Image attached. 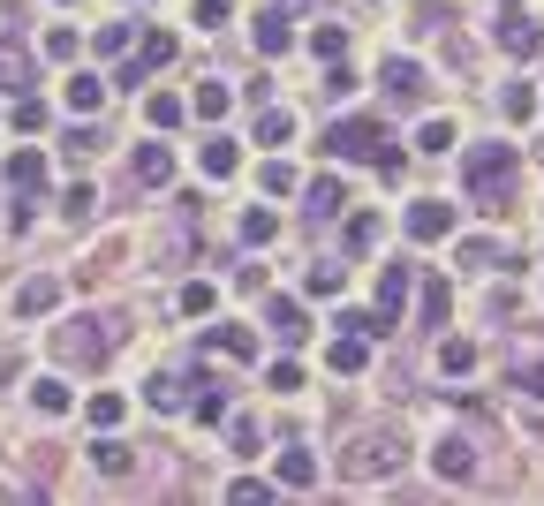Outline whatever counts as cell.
<instances>
[{
    "instance_id": "1",
    "label": "cell",
    "mask_w": 544,
    "mask_h": 506,
    "mask_svg": "<svg viewBox=\"0 0 544 506\" xmlns=\"http://www.w3.org/2000/svg\"><path fill=\"white\" fill-rule=\"evenodd\" d=\"M325 152H333V159H371V167H378V159L393 152V136H386L378 114H348V121L325 129Z\"/></svg>"
},
{
    "instance_id": "2",
    "label": "cell",
    "mask_w": 544,
    "mask_h": 506,
    "mask_svg": "<svg viewBox=\"0 0 544 506\" xmlns=\"http://www.w3.org/2000/svg\"><path fill=\"white\" fill-rule=\"evenodd\" d=\"M507 167H514V152H507V144H476V152H469V167H461V174H469V189H476V197H499Z\"/></svg>"
},
{
    "instance_id": "3",
    "label": "cell",
    "mask_w": 544,
    "mask_h": 506,
    "mask_svg": "<svg viewBox=\"0 0 544 506\" xmlns=\"http://www.w3.org/2000/svg\"><path fill=\"white\" fill-rule=\"evenodd\" d=\"M454 235V204L446 197H416L408 204V242H446Z\"/></svg>"
},
{
    "instance_id": "4",
    "label": "cell",
    "mask_w": 544,
    "mask_h": 506,
    "mask_svg": "<svg viewBox=\"0 0 544 506\" xmlns=\"http://www.w3.org/2000/svg\"><path fill=\"white\" fill-rule=\"evenodd\" d=\"M106 348H114V340H106V333H99L91 318L61 325V355H68V363H106Z\"/></svg>"
},
{
    "instance_id": "5",
    "label": "cell",
    "mask_w": 544,
    "mask_h": 506,
    "mask_svg": "<svg viewBox=\"0 0 544 506\" xmlns=\"http://www.w3.org/2000/svg\"><path fill=\"white\" fill-rule=\"evenodd\" d=\"M340 469H348V476H386V469H401V439H363Z\"/></svg>"
},
{
    "instance_id": "6",
    "label": "cell",
    "mask_w": 544,
    "mask_h": 506,
    "mask_svg": "<svg viewBox=\"0 0 544 506\" xmlns=\"http://www.w3.org/2000/svg\"><path fill=\"white\" fill-rule=\"evenodd\" d=\"M250 46L265 53V61H280V53L295 46V31H288V8H265V16H257V31H250Z\"/></svg>"
},
{
    "instance_id": "7",
    "label": "cell",
    "mask_w": 544,
    "mask_h": 506,
    "mask_svg": "<svg viewBox=\"0 0 544 506\" xmlns=\"http://www.w3.org/2000/svg\"><path fill=\"white\" fill-rule=\"evenodd\" d=\"M507 53H522V61H544V23H522V8H507Z\"/></svg>"
},
{
    "instance_id": "8",
    "label": "cell",
    "mask_w": 544,
    "mask_h": 506,
    "mask_svg": "<svg viewBox=\"0 0 544 506\" xmlns=\"http://www.w3.org/2000/svg\"><path fill=\"white\" fill-rule=\"evenodd\" d=\"M197 167H204V182H227V174L242 167V144H235V136H212V144L197 152Z\"/></svg>"
},
{
    "instance_id": "9",
    "label": "cell",
    "mask_w": 544,
    "mask_h": 506,
    "mask_svg": "<svg viewBox=\"0 0 544 506\" xmlns=\"http://www.w3.org/2000/svg\"><path fill=\"white\" fill-rule=\"evenodd\" d=\"M408 287H416V265H386V272H378V310H386V318H401Z\"/></svg>"
},
{
    "instance_id": "10",
    "label": "cell",
    "mask_w": 544,
    "mask_h": 506,
    "mask_svg": "<svg viewBox=\"0 0 544 506\" xmlns=\"http://www.w3.org/2000/svg\"><path fill=\"white\" fill-rule=\"evenodd\" d=\"M204 348L235 355V363H257V333H250V325H212V333H204Z\"/></svg>"
},
{
    "instance_id": "11",
    "label": "cell",
    "mask_w": 544,
    "mask_h": 506,
    "mask_svg": "<svg viewBox=\"0 0 544 506\" xmlns=\"http://www.w3.org/2000/svg\"><path fill=\"white\" fill-rule=\"evenodd\" d=\"M182 121H189V99H174V91H152V99H144V129L167 136V129H182Z\"/></svg>"
},
{
    "instance_id": "12",
    "label": "cell",
    "mask_w": 544,
    "mask_h": 506,
    "mask_svg": "<svg viewBox=\"0 0 544 506\" xmlns=\"http://www.w3.org/2000/svg\"><path fill=\"white\" fill-rule=\"evenodd\" d=\"M99 106H106V76L76 68V76H68V114H99Z\"/></svg>"
},
{
    "instance_id": "13",
    "label": "cell",
    "mask_w": 544,
    "mask_h": 506,
    "mask_svg": "<svg viewBox=\"0 0 544 506\" xmlns=\"http://www.w3.org/2000/svg\"><path fill=\"white\" fill-rule=\"evenodd\" d=\"M386 91H393V99H424V61H408V53L393 61V53H386Z\"/></svg>"
},
{
    "instance_id": "14",
    "label": "cell",
    "mask_w": 544,
    "mask_h": 506,
    "mask_svg": "<svg viewBox=\"0 0 544 506\" xmlns=\"http://www.w3.org/2000/svg\"><path fill=\"white\" fill-rule=\"evenodd\" d=\"M136 182H144V189H167L174 182V152H167V144H144V152H136Z\"/></svg>"
},
{
    "instance_id": "15",
    "label": "cell",
    "mask_w": 544,
    "mask_h": 506,
    "mask_svg": "<svg viewBox=\"0 0 544 506\" xmlns=\"http://www.w3.org/2000/svg\"><path fill=\"white\" fill-rule=\"evenodd\" d=\"M272 476H280V484H288V491H310V484H318V454H303V446H288V454H280V469H272Z\"/></svg>"
},
{
    "instance_id": "16",
    "label": "cell",
    "mask_w": 544,
    "mask_h": 506,
    "mask_svg": "<svg viewBox=\"0 0 544 506\" xmlns=\"http://www.w3.org/2000/svg\"><path fill=\"white\" fill-rule=\"evenodd\" d=\"M174 53H182V46H174V31H144V38H136V68H144V76H152V68H167Z\"/></svg>"
},
{
    "instance_id": "17",
    "label": "cell",
    "mask_w": 544,
    "mask_h": 506,
    "mask_svg": "<svg viewBox=\"0 0 544 506\" xmlns=\"http://www.w3.org/2000/svg\"><path fill=\"white\" fill-rule=\"evenodd\" d=\"M8 182H16L23 197H38V189H46V152H16L8 159Z\"/></svg>"
},
{
    "instance_id": "18",
    "label": "cell",
    "mask_w": 544,
    "mask_h": 506,
    "mask_svg": "<svg viewBox=\"0 0 544 506\" xmlns=\"http://www.w3.org/2000/svg\"><path fill=\"white\" fill-rule=\"evenodd\" d=\"M23 84H31V53L16 38H0V91H23Z\"/></svg>"
},
{
    "instance_id": "19",
    "label": "cell",
    "mask_w": 544,
    "mask_h": 506,
    "mask_svg": "<svg viewBox=\"0 0 544 506\" xmlns=\"http://www.w3.org/2000/svg\"><path fill=\"white\" fill-rule=\"evenodd\" d=\"M363 363H371V340H363V333H340V340H333V371H340V378H356Z\"/></svg>"
},
{
    "instance_id": "20",
    "label": "cell",
    "mask_w": 544,
    "mask_h": 506,
    "mask_svg": "<svg viewBox=\"0 0 544 506\" xmlns=\"http://www.w3.org/2000/svg\"><path fill=\"white\" fill-rule=\"evenodd\" d=\"M53 303H61V287H53V280H23L16 287V310H23V318H46Z\"/></svg>"
},
{
    "instance_id": "21",
    "label": "cell",
    "mask_w": 544,
    "mask_h": 506,
    "mask_svg": "<svg viewBox=\"0 0 544 506\" xmlns=\"http://www.w3.org/2000/svg\"><path fill=\"white\" fill-rule=\"evenodd\" d=\"M227 106H235V91H227V84H197V91H189V114H197V121H220Z\"/></svg>"
},
{
    "instance_id": "22",
    "label": "cell",
    "mask_w": 544,
    "mask_h": 506,
    "mask_svg": "<svg viewBox=\"0 0 544 506\" xmlns=\"http://www.w3.org/2000/svg\"><path fill=\"white\" fill-rule=\"evenodd\" d=\"M257 182H265V197H295V189H303V174H295L288 159H265V167H257Z\"/></svg>"
},
{
    "instance_id": "23",
    "label": "cell",
    "mask_w": 544,
    "mask_h": 506,
    "mask_svg": "<svg viewBox=\"0 0 544 506\" xmlns=\"http://www.w3.org/2000/svg\"><path fill=\"white\" fill-rule=\"evenodd\" d=\"M265 318L280 325V340H303V303H295V295H272V303H265Z\"/></svg>"
},
{
    "instance_id": "24",
    "label": "cell",
    "mask_w": 544,
    "mask_h": 506,
    "mask_svg": "<svg viewBox=\"0 0 544 506\" xmlns=\"http://www.w3.org/2000/svg\"><path fill=\"white\" fill-rule=\"evenodd\" d=\"M310 53H318L325 68H333V61H348V31H340V23H318V31H310Z\"/></svg>"
},
{
    "instance_id": "25",
    "label": "cell",
    "mask_w": 544,
    "mask_h": 506,
    "mask_svg": "<svg viewBox=\"0 0 544 506\" xmlns=\"http://www.w3.org/2000/svg\"><path fill=\"white\" fill-rule=\"evenodd\" d=\"M439 371L446 378H469L476 371V340H439Z\"/></svg>"
},
{
    "instance_id": "26",
    "label": "cell",
    "mask_w": 544,
    "mask_h": 506,
    "mask_svg": "<svg viewBox=\"0 0 544 506\" xmlns=\"http://www.w3.org/2000/svg\"><path fill=\"white\" fill-rule=\"evenodd\" d=\"M68 401H76V393H68V378H38V386H31V408H38V416H61Z\"/></svg>"
},
{
    "instance_id": "27",
    "label": "cell",
    "mask_w": 544,
    "mask_h": 506,
    "mask_svg": "<svg viewBox=\"0 0 544 506\" xmlns=\"http://www.w3.org/2000/svg\"><path fill=\"white\" fill-rule=\"evenodd\" d=\"M295 136V114L288 106H265V114H257V144H288Z\"/></svg>"
},
{
    "instance_id": "28",
    "label": "cell",
    "mask_w": 544,
    "mask_h": 506,
    "mask_svg": "<svg viewBox=\"0 0 544 506\" xmlns=\"http://www.w3.org/2000/svg\"><path fill=\"white\" fill-rule=\"evenodd\" d=\"M174 303H182V318H204V310L220 303V287H212V280H182V295H174Z\"/></svg>"
},
{
    "instance_id": "29",
    "label": "cell",
    "mask_w": 544,
    "mask_h": 506,
    "mask_svg": "<svg viewBox=\"0 0 544 506\" xmlns=\"http://www.w3.org/2000/svg\"><path fill=\"white\" fill-rule=\"evenodd\" d=\"M499 114H507L514 129H522V121L537 114V91H529V84H507V91H499Z\"/></svg>"
},
{
    "instance_id": "30",
    "label": "cell",
    "mask_w": 544,
    "mask_h": 506,
    "mask_svg": "<svg viewBox=\"0 0 544 506\" xmlns=\"http://www.w3.org/2000/svg\"><path fill=\"white\" fill-rule=\"evenodd\" d=\"M91 461H99L106 476H129V446H121L114 431H99V446H91Z\"/></svg>"
},
{
    "instance_id": "31",
    "label": "cell",
    "mask_w": 544,
    "mask_h": 506,
    "mask_svg": "<svg viewBox=\"0 0 544 506\" xmlns=\"http://www.w3.org/2000/svg\"><path fill=\"white\" fill-rule=\"evenodd\" d=\"M446 310H454V287L431 272V280H424V325H446Z\"/></svg>"
},
{
    "instance_id": "32",
    "label": "cell",
    "mask_w": 544,
    "mask_h": 506,
    "mask_svg": "<svg viewBox=\"0 0 544 506\" xmlns=\"http://www.w3.org/2000/svg\"><path fill=\"white\" fill-rule=\"evenodd\" d=\"M189 393H197V401H189V416H197V423H227V393L220 386H189Z\"/></svg>"
},
{
    "instance_id": "33",
    "label": "cell",
    "mask_w": 544,
    "mask_h": 506,
    "mask_svg": "<svg viewBox=\"0 0 544 506\" xmlns=\"http://www.w3.org/2000/svg\"><path fill=\"white\" fill-rule=\"evenodd\" d=\"M431 461H439V476H469V469H476V454H469L461 439H439V454H431Z\"/></svg>"
},
{
    "instance_id": "34",
    "label": "cell",
    "mask_w": 544,
    "mask_h": 506,
    "mask_svg": "<svg viewBox=\"0 0 544 506\" xmlns=\"http://www.w3.org/2000/svg\"><path fill=\"white\" fill-rule=\"evenodd\" d=\"M121 416H129V401H121V393H91V431H114Z\"/></svg>"
},
{
    "instance_id": "35",
    "label": "cell",
    "mask_w": 544,
    "mask_h": 506,
    "mask_svg": "<svg viewBox=\"0 0 544 506\" xmlns=\"http://www.w3.org/2000/svg\"><path fill=\"white\" fill-rule=\"evenodd\" d=\"M8 121H16L23 136H46V121H53V114H46L38 99H16V106H8Z\"/></svg>"
},
{
    "instance_id": "36",
    "label": "cell",
    "mask_w": 544,
    "mask_h": 506,
    "mask_svg": "<svg viewBox=\"0 0 544 506\" xmlns=\"http://www.w3.org/2000/svg\"><path fill=\"white\" fill-rule=\"evenodd\" d=\"M416 152H454V121H424V129H416Z\"/></svg>"
},
{
    "instance_id": "37",
    "label": "cell",
    "mask_w": 544,
    "mask_h": 506,
    "mask_svg": "<svg viewBox=\"0 0 544 506\" xmlns=\"http://www.w3.org/2000/svg\"><path fill=\"white\" fill-rule=\"evenodd\" d=\"M129 38H136V23H106V31H91V46L114 61V53H129Z\"/></svg>"
},
{
    "instance_id": "38",
    "label": "cell",
    "mask_w": 544,
    "mask_h": 506,
    "mask_svg": "<svg viewBox=\"0 0 544 506\" xmlns=\"http://www.w3.org/2000/svg\"><path fill=\"white\" fill-rule=\"evenodd\" d=\"M303 295H310V303H325V295H340V272H333V265H310V272H303Z\"/></svg>"
},
{
    "instance_id": "39",
    "label": "cell",
    "mask_w": 544,
    "mask_h": 506,
    "mask_svg": "<svg viewBox=\"0 0 544 506\" xmlns=\"http://www.w3.org/2000/svg\"><path fill=\"white\" fill-rule=\"evenodd\" d=\"M144 393H152V408H159V416H174V408H182V378H152V386H144Z\"/></svg>"
},
{
    "instance_id": "40",
    "label": "cell",
    "mask_w": 544,
    "mask_h": 506,
    "mask_svg": "<svg viewBox=\"0 0 544 506\" xmlns=\"http://www.w3.org/2000/svg\"><path fill=\"white\" fill-rule=\"evenodd\" d=\"M340 204H348V189H340V182H310V212H325V220H333Z\"/></svg>"
},
{
    "instance_id": "41",
    "label": "cell",
    "mask_w": 544,
    "mask_h": 506,
    "mask_svg": "<svg viewBox=\"0 0 544 506\" xmlns=\"http://www.w3.org/2000/svg\"><path fill=\"white\" fill-rule=\"evenodd\" d=\"M76 53H84V38L68 31V23H61V31H46V61H76Z\"/></svg>"
},
{
    "instance_id": "42",
    "label": "cell",
    "mask_w": 544,
    "mask_h": 506,
    "mask_svg": "<svg viewBox=\"0 0 544 506\" xmlns=\"http://www.w3.org/2000/svg\"><path fill=\"white\" fill-rule=\"evenodd\" d=\"M272 235H280V220H272V212H250V220H242V242H250V250H265Z\"/></svg>"
},
{
    "instance_id": "43",
    "label": "cell",
    "mask_w": 544,
    "mask_h": 506,
    "mask_svg": "<svg viewBox=\"0 0 544 506\" xmlns=\"http://www.w3.org/2000/svg\"><path fill=\"white\" fill-rule=\"evenodd\" d=\"M61 212H68V220H91V212H99V197H91V182H76V189H68V197H61Z\"/></svg>"
},
{
    "instance_id": "44",
    "label": "cell",
    "mask_w": 544,
    "mask_h": 506,
    "mask_svg": "<svg viewBox=\"0 0 544 506\" xmlns=\"http://www.w3.org/2000/svg\"><path fill=\"white\" fill-rule=\"evenodd\" d=\"M378 242V212H356V220H348V250H371Z\"/></svg>"
},
{
    "instance_id": "45",
    "label": "cell",
    "mask_w": 544,
    "mask_h": 506,
    "mask_svg": "<svg viewBox=\"0 0 544 506\" xmlns=\"http://www.w3.org/2000/svg\"><path fill=\"white\" fill-rule=\"evenodd\" d=\"M227 499H242V506H250V499H272V484H265V476H235V484H227Z\"/></svg>"
},
{
    "instance_id": "46",
    "label": "cell",
    "mask_w": 544,
    "mask_h": 506,
    "mask_svg": "<svg viewBox=\"0 0 544 506\" xmlns=\"http://www.w3.org/2000/svg\"><path fill=\"white\" fill-rule=\"evenodd\" d=\"M227 16H235V0H197V23H204V31H212V23H227Z\"/></svg>"
},
{
    "instance_id": "47",
    "label": "cell",
    "mask_w": 544,
    "mask_h": 506,
    "mask_svg": "<svg viewBox=\"0 0 544 506\" xmlns=\"http://www.w3.org/2000/svg\"><path fill=\"white\" fill-rule=\"evenodd\" d=\"M303 386V363H272V393H295Z\"/></svg>"
},
{
    "instance_id": "48",
    "label": "cell",
    "mask_w": 544,
    "mask_h": 506,
    "mask_svg": "<svg viewBox=\"0 0 544 506\" xmlns=\"http://www.w3.org/2000/svg\"><path fill=\"white\" fill-rule=\"evenodd\" d=\"M514 386H522V393H537V401H544V363H529V371H514Z\"/></svg>"
},
{
    "instance_id": "49",
    "label": "cell",
    "mask_w": 544,
    "mask_h": 506,
    "mask_svg": "<svg viewBox=\"0 0 544 506\" xmlns=\"http://www.w3.org/2000/svg\"><path fill=\"white\" fill-rule=\"evenodd\" d=\"M272 8H288V16H295V8H310V0H272Z\"/></svg>"
},
{
    "instance_id": "50",
    "label": "cell",
    "mask_w": 544,
    "mask_h": 506,
    "mask_svg": "<svg viewBox=\"0 0 544 506\" xmlns=\"http://www.w3.org/2000/svg\"><path fill=\"white\" fill-rule=\"evenodd\" d=\"M61 8H76V0H61Z\"/></svg>"
}]
</instances>
